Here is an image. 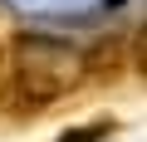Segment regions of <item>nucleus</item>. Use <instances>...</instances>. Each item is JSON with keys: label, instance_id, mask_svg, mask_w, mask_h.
I'll return each mask as SVG.
<instances>
[{"label": "nucleus", "instance_id": "obj_1", "mask_svg": "<svg viewBox=\"0 0 147 142\" xmlns=\"http://www.w3.org/2000/svg\"><path fill=\"white\" fill-rule=\"evenodd\" d=\"M84 83V49L59 34H15L5 49V88L15 113H44L49 103L69 98Z\"/></svg>", "mask_w": 147, "mask_h": 142}, {"label": "nucleus", "instance_id": "obj_2", "mask_svg": "<svg viewBox=\"0 0 147 142\" xmlns=\"http://www.w3.org/2000/svg\"><path fill=\"white\" fill-rule=\"evenodd\" d=\"M123 69H127V44L123 39H103L93 54H84V79H93V83L123 79Z\"/></svg>", "mask_w": 147, "mask_h": 142}, {"label": "nucleus", "instance_id": "obj_3", "mask_svg": "<svg viewBox=\"0 0 147 142\" xmlns=\"http://www.w3.org/2000/svg\"><path fill=\"white\" fill-rule=\"evenodd\" d=\"M108 132H113V122L98 118V122H88V127H69L59 142H98V137H108Z\"/></svg>", "mask_w": 147, "mask_h": 142}, {"label": "nucleus", "instance_id": "obj_4", "mask_svg": "<svg viewBox=\"0 0 147 142\" xmlns=\"http://www.w3.org/2000/svg\"><path fill=\"white\" fill-rule=\"evenodd\" d=\"M127 64H132V69H137V74L147 79V25H142V30L132 34V54H127Z\"/></svg>", "mask_w": 147, "mask_h": 142}, {"label": "nucleus", "instance_id": "obj_5", "mask_svg": "<svg viewBox=\"0 0 147 142\" xmlns=\"http://www.w3.org/2000/svg\"><path fill=\"white\" fill-rule=\"evenodd\" d=\"M0 93H5V44H0Z\"/></svg>", "mask_w": 147, "mask_h": 142}]
</instances>
